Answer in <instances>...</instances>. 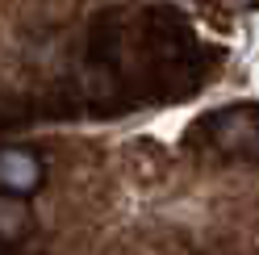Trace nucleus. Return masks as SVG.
I'll use <instances>...</instances> for the list:
<instances>
[{
	"label": "nucleus",
	"mask_w": 259,
	"mask_h": 255,
	"mask_svg": "<svg viewBox=\"0 0 259 255\" xmlns=\"http://www.w3.org/2000/svg\"><path fill=\"white\" fill-rule=\"evenodd\" d=\"M238 5H255V0H238Z\"/></svg>",
	"instance_id": "3"
},
{
	"label": "nucleus",
	"mask_w": 259,
	"mask_h": 255,
	"mask_svg": "<svg viewBox=\"0 0 259 255\" xmlns=\"http://www.w3.org/2000/svg\"><path fill=\"white\" fill-rule=\"evenodd\" d=\"M21 226H25V209H21V201L0 197V234H21Z\"/></svg>",
	"instance_id": "2"
},
{
	"label": "nucleus",
	"mask_w": 259,
	"mask_h": 255,
	"mask_svg": "<svg viewBox=\"0 0 259 255\" xmlns=\"http://www.w3.org/2000/svg\"><path fill=\"white\" fill-rule=\"evenodd\" d=\"M38 184H42V163L29 151H17V147L0 151V188L25 197V193H34Z\"/></svg>",
	"instance_id": "1"
}]
</instances>
